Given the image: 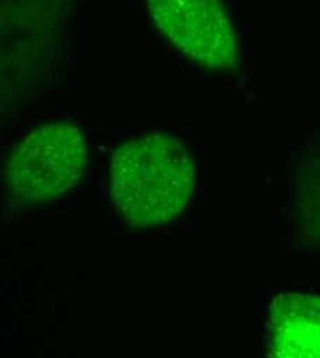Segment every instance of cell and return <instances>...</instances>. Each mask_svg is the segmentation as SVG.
I'll return each instance as SVG.
<instances>
[{
    "label": "cell",
    "instance_id": "1",
    "mask_svg": "<svg viewBox=\"0 0 320 358\" xmlns=\"http://www.w3.org/2000/svg\"><path fill=\"white\" fill-rule=\"evenodd\" d=\"M195 170L183 142L149 134L123 143L111 164V196L119 214L146 227L176 220L188 204Z\"/></svg>",
    "mask_w": 320,
    "mask_h": 358
},
{
    "label": "cell",
    "instance_id": "5",
    "mask_svg": "<svg viewBox=\"0 0 320 358\" xmlns=\"http://www.w3.org/2000/svg\"><path fill=\"white\" fill-rule=\"evenodd\" d=\"M297 224L309 245L320 248V148L312 152L297 180Z\"/></svg>",
    "mask_w": 320,
    "mask_h": 358
},
{
    "label": "cell",
    "instance_id": "4",
    "mask_svg": "<svg viewBox=\"0 0 320 358\" xmlns=\"http://www.w3.org/2000/svg\"><path fill=\"white\" fill-rule=\"evenodd\" d=\"M268 350L272 357L320 358V298L279 295L270 309Z\"/></svg>",
    "mask_w": 320,
    "mask_h": 358
},
{
    "label": "cell",
    "instance_id": "2",
    "mask_svg": "<svg viewBox=\"0 0 320 358\" xmlns=\"http://www.w3.org/2000/svg\"><path fill=\"white\" fill-rule=\"evenodd\" d=\"M88 148L71 123H50L32 130L13 150L4 178L22 203H41L69 192L83 177Z\"/></svg>",
    "mask_w": 320,
    "mask_h": 358
},
{
    "label": "cell",
    "instance_id": "3",
    "mask_svg": "<svg viewBox=\"0 0 320 358\" xmlns=\"http://www.w3.org/2000/svg\"><path fill=\"white\" fill-rule=\"evenodd\" d=\"M156 28L197 65L228 69L237 65L235 29L223 0H146Z\"/></svg>",
    "mask_w": 320,
    "mask_h": 358
}]
</instances>
